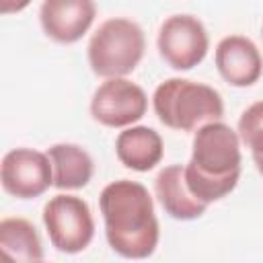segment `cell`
Listing matches in <instances>:
<instances>
[{
	"instance_id": "1",
	"label": "cell",
	"mask_w": 263,
	"mask_h": 263,
	"mask_svg": "<svg viewBox=\"0 0 263 263\" xmlns=\"http://www.w3.org/2000/svg\"><path fill=\"white\" fill-rule=\"evenodd\" d=\"M109 247L125 259L150 257L160 238L154 201L148 189L129 179L109 183L99 195Z\"/></svg>"
},
{
	"instance_id": "14",
	"label": "cell",
	"mask_w": 263,
	"mask_h": 263,
	"mask_svg": "<svg viewBox=\"0 0 263 263\" xmlns=\"http://www.w3.org/2000/svg\"><path fill=\"white\" fill-rule=\"evenodd\" d=\"M0 251L12 263H41L43 259L39 234L25 218H4L0 222Z\"/></svg>"
},
{
	"instance_id": "10",
	"label": "cell",
	"mask_w": 263,
	"mask_h": 263,
	"mask_svg": "<svg viewBox=\"0 0 263 263\" xmlns=\"http://www.w3.org/2000/svg\"><path fill=\"white\" fill-rule=\"evenodd\" d=\"M216 68L220 76L238 88L255 84L263 74V58L257 45L242 35H228L216 45Z\"/></svg>"
},
{
	"instance_id": "13",
	"label": "cell",
	"mask_w": 263,
	"mask_h": 263,
	"mask_svg": "<svg viewBox=\"0 0 263 263\" xmlns=\"http://www.w3.org/2000/svg\"><path fill=\"white\" fill-rule=\"evenodd\" d=\"M53 168V187L58 189H82L88 185L95 173L90 154L78 144H53L47 150Z\"/></svg>"
},
{
	"instance_id": "16",
	"label": "cell",
	"mask_w": 263,
	"mask_h": 263,
	"mask_svg": "<svg viewBox=\"0 0 263 263\" xmlns=\"http://www.w3.org/2000/svg\"><path fill=\"white\" fill-rule=\"evenodd\" d=\"M41 263H43V261H41Z\"/></svg>"
},
{
	"instance_id": "7",
	"label": "cell",
	"mask_w": 263,
	"mask_h": 263,
	"mask_svg": "<svg viewBox=\"0 0 263 263\" xmlns=\"http://www.w3.org/2000/svg\"><path fill=\"white\" fill-rule=\"evenodd\" d=\"M148 97L142 86L127 78H109L92 95L90 115L107 127H127L144 117Z\"/></svg>"
},
{
	"instance_id": "8",
	"label": "cell",
	"mask_w": 263,
	"mask_h": 263,
	"mask_svg": "<svg viewBox=\"0 0 263 263\" xmlns=\"http://www.w3.org/2000/svg\"><path fill=\"white\" fill-rule=\"evenodd\" d=\"M0 181L4 191L18 199L39 197L53 185L51 160L33 148H14L2 158Z\"/></svg>"
},
{
	"instance_id": "5",
	"label": "cell",
	"mask_w": 263,
	"mask_h": 263,
	"mask_svg": "<svg viewBox=\"0 0 263 263\" xmlns=\"http://www.w3.org/2000/svg\"><path fill=\"white\" fill-rule=\"evenodd\" d=\"M43 224L51 245L68 255L84 251L95 236L88 203L76 195H55L43 208Z\"/></svg>"
},
{
	"instance_id": "4",
	"label": "cell",
	"mask_w": 263,
	"mask_h": 263,
	"mask_svg": "<svg viewBox=\"0 0 263 263\" xmlns=\"http://www.w3.org/2000/svg\"><path fill=\"white\" fill-rule=\"evenodd\" d=\"M146 49V37L138 23L115 16L99 25L88 41V64L97 76L123 78L136 70Z\"/></svg>"
},
{
	"instance_id": "15",
	"label": "cell",
	"mask_w": 263,
	"mask_h": 263,
	"mask_svg": "<svg viewBox=\"0 0 263 263\" xmlns=\"http://www.w3.org/2000/svg\"><path fill=\"white\" fill-rule=\"evenodd\" d=\"M238 138L251 150L257 171L263 175V101L247 107L238 119Z\"/></svg>"
},
{
	"instance_id": "12",
	"label": "cell",
	"mask_w": 263,
	"mask_h": 263,
	"mask_svg": "<svg viewBox=\"0 0 263 263\" xmlns=\"http://www.w3.org/2000/svg\"><path fill=\"white\" fill-rule=\"evenodd\" d=\"M162 138L156 129L146 125H132L115 140V154L119 162L132 171L148 173L162 160Z\"/></svg>"
},
{
	"instance_id": "3",
	"label": "cell",
	"mask_w": 263,
	"mask_h": 263,
	"mask_svg": "<svg viewBox=\"0 0 263 263\" xmlns=\"http://www.w3.org/2000/svg\"><path fill=\"white\" fill-rule=\"evenodd\" d=\"M152 107L160 123L179 132H197L201 125L220 121L224 103L216 88L189 78H168L152 95Z\"/></svg>"
},
{
	"instance_id": "6",
	"label": "cell",
	"mask_w": 263,
	"mask_h": 263,
	"mask_svg": "<svg viewBox=\"0 0 263 263\" xmlns=\"http://www.w3.org/2000/svg\"><path fill=\"white\" fill-rule=\"evenodd\" d=\"M158 53L175 70H191L203 62L210 37L203 23L193 14H173L158 29Z\"/></svg>"
},
{
	"instance_id": "2",
	"label": "cell",
	"mask_w": 263,
	"mask_h": 263,
	"mask_svg": "<svg viewBox=\"0 0 263 263\" xmlns=\"http://www.w3.org/2000/svg\"><path fill=\"white\" fill-rule=\"evenodd\" d=\"M240 138L230 125L222 121L201 125L185 164V183L191 195L205 205L226 197L240 179Z\"/></svg>"
},
{
	"instance_id": "9",
	"label": "cell",
	"mask_w": 263,
	"mask_h": 263,
	"mask_svg": "<svg viewBox=\"0 0 263 263\" xmlns=\"http://www.w3.org/2000/svg\"><path fill=\"white\" fill-rule=\"evenodd\" d=\"M97 6L90 0H45L39 10L41 27L58 43L78 41L92 25Z\"/></svg>"
},
{
	"instance_id": "11",
	"label": "cell",
	"mask_w": 263,
	"mask_h": 263,
	"mask_svg": "<svg viewBox=\"0 0 263 263\" xmlns=\"http://www.w3.org/2000/svg\"><path fill=\"white\" fill-rule=\"evenodd\" d=\"M154 191L164 212L175 220H195L205 214L208 205L191 195L185 183V166L168 164L154 179Z\"/></svg>"
}]
</instances>
